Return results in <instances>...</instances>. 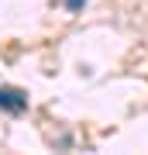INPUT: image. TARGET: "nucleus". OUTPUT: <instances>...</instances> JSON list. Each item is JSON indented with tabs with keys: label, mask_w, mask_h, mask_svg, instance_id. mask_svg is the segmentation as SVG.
Wrapping results in <instances>:
<instances>
[{
	"label": "nucleus",
	"mask_w": 148,
	"mask_h": 155,
	"mask_svg": "<svg viewBox=\"0 0 148 155\" xmlns=\"http://www.w3.org/2000/svg\"><path fill=\"white\" fill-rule=\"evenodd\" d=\"M0 107H4V110L21 114L24 107H28V97H24V93H17V90H0Z\"/></svg>",
	"instance_id": "f257e3e1"
}]
</instances>
